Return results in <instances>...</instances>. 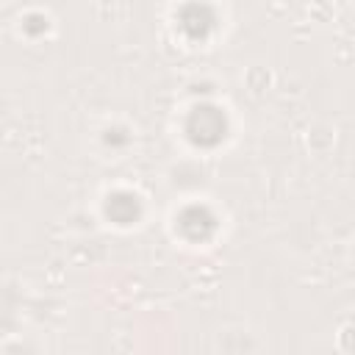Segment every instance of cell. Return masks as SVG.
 <instances>
[{"mask_svg": "<svg viewBox=\"0 0 355 355\" xmlns=\"http://www.w3.org/2000/svg\"><path fill=\"white\" fill-rule=\"evenodd\" d=\"M105 211H108V216H111L114 222L128 225V222H133V219H136V214H139V202H136V197H133V194H125V191H122V194L108 197Z\"/></svg>", "mask_w": 355, "mask_h": 355, "instance_id": "4", "label": "cell"}, {"mask_svg": "<svg viewBox=\"0 0 355 355\" xmlns=\"http://www.w3.org/2000/svg\"><path fill=\"white\" fill-rule=\"evenodd\" d=\"M180 25H183V31L189 36H205L211 31V25H214V11L205 3L194 0L180 11Z\"/></svg>", "mask_w": 355, "mask_h": 355, "instance_id": "3", "label": "cell"}, {"mask_svg": "<svg viewBox=\"0 0 355 355\" xmlns=\"http://www.w3.org/2000/svg\"><path fill=\"white\" fill-rule=\"evenodd\" d=\"M178 225H180V230L189 236V239H208L211 233H214V227H216V222H214V216H211V211L208 208H200V205H191V208H186L183 214H180V219H178Z\"/></svg>", "mask_w": 355, "mask_h": 355, "instance_id": "2", "label": "cell"}, {"mask_svg": "<svg viewBox=\"0 0 355 355\" xmlns=\"http://www.w3.org/2000/svg\"><path fill=\"white\" fill-rule=\"evenodd\" d=\"M186 130L191 136L194 144H216L222 136H225V116L219 108L214 105H200L189 114V122H186Z\"/></svg>", "mask_w": 355, "mask_h": 355, "instance_id": "1", "label": "cell"}]
</instances>
